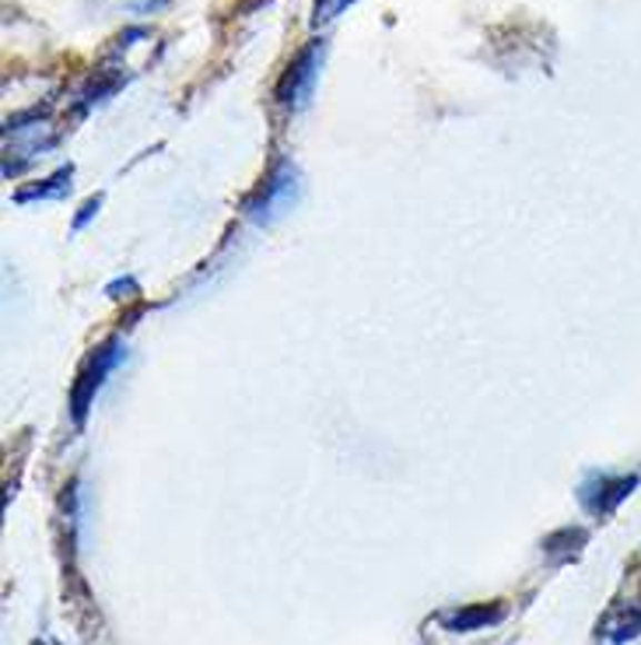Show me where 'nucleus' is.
Returning a JSON list of instances; mask_svg holds the SVG:
<instances>
[{"mask_svg": "<svg viewBox=\"0 0 641 645\" xmlns=\"http://www.w3.org/2000/svg\"><path fill=\"white\" fill-rule=\"evenodd\" d=\"M120 361H123V340H120V337L102 340L99 348L84 358V365L78 368V379H74V386H71V418H74V425H84L88 410H91V404H96V397H99V389H102L106 376H109Z\"/></svg>", "mask_w": 641, "mask_h": 645, "instance_id": "f257e3e1", "label": "nucleus"}, {"mask_svg": "<svg viewBox=\"0 0 641 645\" xmlns=\"http://www.w3.org/2000/svg\"><path fill=\"white\" fill-rule=\"evenodd\" d=\"M319 63H323V39L309 42L306 50H299V57L284 67L278 88H273V102L288 112L306 109L316 91V81H319Z\"/></svg>", "mask_w": 641, "mask_h": 645, "instance_id": "f03ea898", "label": "nucleus"}, {"mask_svg": "<svg viewBox=\"0 0 641 645\" xmlns=\"http://www.w3.org/2000/svg\"><path fill=\"white\" fill-rule=\"evenodd\" d=\"M294 194H299V172H294V166H288V161H281V166H273V172L260 182V190L246 200V215L260 225H270L278 215L291 211Z\"/></svg>", "mask_w": 641, "mask_h": 645, "instance_id": "7ed1b4c3", "label": "nucleus"}, {"mask_svg": "<svg viewBox=\"0 0 641 645\" xmlns=\"http://www.w3.org/2000/svg\"><path fill=\"white\" fill-rule=\"evenodd\" d=\"M634 488H638V474H621V477L589 474L579 484V502L585 505L592 516H610Z\"/></svg>", "mask_w": 641, "mask_h": 645, "instance_id": "20e7f679", "label": "nucleus"}, {"mask_svg": "<svg viewBox=\"0 0 641 645\" xmlns=\"http://www.w3.org/2000/svg\"><path fill=\"white\" fill-rule=\"evenodd\" d=\"M505 617V604H467L455 614L445 617V628L455 632V635H467V632H480L488 625H498V621Z\"/></svg>", "mask_w": 641, "mask_h": 645, "instance_id": "39448f33", "label": "nucleus"}, {"mask_svg": "<svg viewBox=\"0 0 641 645\" xmlns=\"http://www.w3.org/2000/svg\"><path fill=\"white\" fill-rule=\"evenodd\" d=\"M71 179H74V169L67 166V169H57L53 176H46L39 179L36 187H21L14 194V204H36V200H60L71 194Z\"/></svg>", "mask_w": 641, "mask_h": 645, "instance_id": "423d86ee", "label": "nucleus"}, {"mask_svg": "<svg viewBox=\"0 0 641 645\" xmlns=\"http://www.w3.org/2000/svg\"><path fill=\"white\" fill-rule=\"evenodd\" d=\"M600 632L610 645H628L641 638V607H617L600 625Z\"/></svg>", "mask_w": 641, "mask_h": 645, "instance_id": "0eeeda50", "label": "nucleus"}, {"mask_svg": "<svg viewBox=\"0 0 641 645\" xmlns=\"http://www.w3.org/2000/svg\"><path fill=\"white\" fill-rule=\"evenodd\" d=\"M351 4H358V0H316V8H312V29L330 26V21H337Z\"/></svg>", "mask_w": 641, "mask_h": 645, "instance_id": "6e6552de", "label": "nucleus"}, {"mask_svg": "<svg viewBox=\"0 0 641 645\" xmlns=\"http://www.w3.org/2000/svg\"><path fill=\"white\" fill-rule=\"evenodd\" d=\"M172 4V0H123V11L130 14H158L166 11Z\"/></svg>", "mask_w": 641, "mask_h": 645, "instance_id": "1a4fd4ad", "label": "nucleus"}, {"mask_svg": "<svg viewBox=\"0 0 641 645\" xmlns=\"http://www.w3.org/2000/svg\"><path fill=\"white\" fill-rule=\"evenodd\" d=\"M99 207H102V194H96V197H91V200H84L81 204V215L74 218V232H81V228L91 221V218H96L99 215Z\"/></svg>", "mask_w": 641, "mask_h": 645, "instance_id": "9d476101", "label": "nucleus"}, {"mask_svg": "<svg viewBox=\"0 0 641 645\" xmlns=\"http://www.w3.org/2000/svg\"><path fill=\"white\" fill-rule=\"evenodd\" d=\"M117 291H133V281H130V278H127V281H112V285H109V295L117 298Z\"/></svg>", "mask_w": 641, "mask_h": 645, "instance_id": "9b49d317", "label": "nucleus"}]
</instances>
